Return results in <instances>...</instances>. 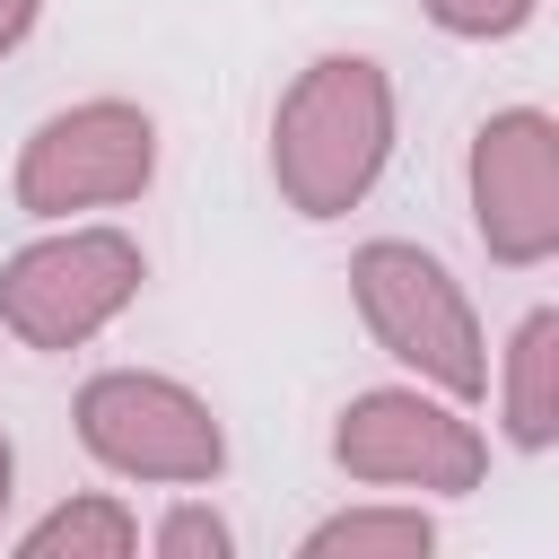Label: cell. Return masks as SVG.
I'll list each match as a JSON object with an SVG mask.
<instances>
[{
	"label": "cell",
	"mask_w": 559,
	"mask_h": 559,
	"mask_svg": "<svg viewBox=\"0 0 559 559\" xmlns=\"http://www.w3.org/2000/svg\"><path fill=\"white\" fill-rule=\"evenodd\" d=\"M419 9H428L445 35H472V44H489V35H515V26H524L542 0H419Z\"/></svg>",
	"instance_id": "8fae6325"
},
{
	"label": "cell",
	"mask_w": 559,
	"mask_h": 559,
	"mask_svg": "<svg viewBox=\"0 0 559 559\" xmlns=\"http://www.w3.org/2000/svg\"><path fill=\"white\" fill-rule=\"evenodd\" d=\"M140 297V245L122 227H70L0 262V323L26 349H79Z\"/></svg>",
	"instance_id": "3957f363"
},
{
	"label": "cell",
	"mask_w": 559,
	"mask_h": 559,
	"mask_svg": "<svg viewBox=\"0 0 559 559\" xmlns=\"http://www.w3.org/2000/svg\"><path fill=\"white\" fill-rule=\"evenodd\" d=\"M26 26H35V0H0V52H9Z\"/></svg>",
	"instance_id": "4fadbf2b"
},
{
	"label": "cell",
	"mask_w": 559,
	"mask_h": 559,
	"mask_svg": "<svg viewBox=\"0 0 559 559\" xmlns=\"http://www.w3.org/2000/svg\"><path fill=\"white\" fill-rule=\"evenodd\" d=\"M349 297H358L376 349H393L402 367H419L437 393H454V402L489 393L480 323H472V306H463V288L445 280L437 253H419V245H402V236H376V245H358V262H349Z\"/></svg>",
	"instance_id": "7a4b0ae2"
},
{
	"label": "cell",
	"mask_w": 559,
	"mask_h": 559,
	"mask_svg": "<svg viewBox=\"0 0 559 559\" xmlns=\"http://www.w3.org/2000/svg\"><path fill=\"white\" fill-rule=\"evenodd\" d=\"M393 157V79L367 52H323L271 114V175L297 218H341Z\"/></svg>",
	"instance_id": "6da1fadb"
},
{
	"label": "cell",
	"mask_w": 559,
	"mask_h": 559,
	"mask_svg": "<svg viewBox=\"0 0 559 559\" xmlns=\"http://www.w3.org/2000/svg\"><path fill=\"white\" fill-rule=\"evenodd\" d=\"M157 175V122L131 96H87L61 105L26 131L17 148V210L26 218H70V210H105L131 201Z\"/></svg>",
	"instance_id": "277c9868"
},
{
	"label": "cell",
	"mask_w": 559,
	"mask_h": 559,
	"mask_svg": "<svg viewBox=\"0 0 559 559\" xmlns=\"http://www.w3.org/2000/svg\"><path fill=\"white\" fill-rule=\"evenodd\" d=\"M17 550H26V559H131V550H140V524H131V507H114V498H70V507H52Z\"/></svg>",
	"instance_id": "30bf717a"
},
{
	"label": "cell",
	"mask_w": 559,
	"mask_h": 559,
	"mask_svg": "<svg viewBox=\"0 0 559 559\" xmlns=\"http://www.w3.org/2000/svg\"><path fill=\"white\" fill-rule=\"evenodd\" d=\"M472 227L507 271L559 253V122L542 105H507L472 131Z\"/></svg>",
	"instance_id": "8992f818"
},
{
	"label": "cell",
	"mask_w": 559,
	"mask_h": 559,
	"mask_svg": "<svg viewBox=\"0 0 559 559\" xmlns=\"http://www.w3.org/2000/svg\"><path fill=\"white\" fill-rule=\"evenodd\" d=\"M332 454L349 480H384V489H480L489 472V445L472 419H454L445 402H419V393H358L332 428Z\"/></svg>",
	"instance_id": "52a82bcc"
},
{
	"label": "cell",
	"mask_w": 559,
	"mask_h": 559,
	"mask_svg": "<svg viewBox=\"0 0 559 559\" xmlns=\"http://www.w3.org/2000/svg\"><path fill=\"white\" fill-rule=\"evenodd\" d=\"M157 550H166V559H227V524H218L210 507H175V515L157 524Z\"/></svg>",
	"instance_id": "7c38bea8"
},
{
	"label": "cell",
	"mask_w": 559,
	"mask_h": 559,
	"mask_svg": "<svg viewBox=\"0 0 559 559\" xmlns=\"http://www.w3.org/2000/svg\"><path fill=\"white\" fill-rule=\"evenodd\" d=\"M507 437L524 454H542L559 437V314L533 306L515 323V349H507Z\"/></svg>",
	"instance_id": "ba28073f"
},
{
	"label": "cell",
	"mask_w": 559,
	"mask_h": 559,
	"mask_svg": "<svg viewBox=\"0 0 559 559\" xmlns=\"http://www.w3.org/2000/svg\"><path fill=\"white\" fill-rule=\"evenodd\" d=\"M437 550V524L419 507H349L306 533V559H419Z\"/></svg>",
	"instance_id": "9c48e42d"
},
{
	"label": "cell",
	"mask_w": 559,
	"mask_h": 559,
	"mask_svg": "<svg viewBox=\"0 0 559 559\" xmlns=\"http://www.w3.org/2000/svg\"><path fill=\"white\" fill-rule=\"evenodd\" d=\"M79 445L131 480H218V463H227L210 402L192 384L140 376V367H114L79 393Z\"/></svg>",
	"instance_id": "5b68a950"
},
{
	"label": "cell",
	"mask_w": 559,
	"mask_h": 559,
	"mask_svg": "<svg viewBox=\"0 0 559 559\" xmlns=\"http://www.w3.org/2000/svg\"><path fill=\"white\" fill-rule=\"evenodd\" d=\"M9 472H17V463H9V437H0V507H9Z\"/></svg>",
	"instance_id": "5bb4252c"
}]
</instances>
